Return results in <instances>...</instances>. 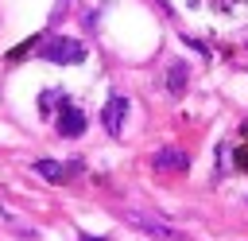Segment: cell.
Wrapping results in <instances>:
<instances>
[{"label": "cell", "instance_id": "cell-4", "mask_svg": "<svg viewBox=\"0 0 248 241\" xmlns=\"http://www.w3.org/2000/svg\"><path fill=\"white\" fill-rule=\"evenodd\" d=\"M58 132H62V136H81V132H85V113L74 109V105H62V113H58Z\"/></svg>", "mask_w": 248, "mask_h": 241}, {"label": "cell", "instance_id": "cell-2", "mask_svg": "<svg viewBox=\"0 0 248 241\" xmlns=\"http://www.w3.org/2000/svg\"><path fill=\"white\" fill-rule=\"evenodd\" d=\"M124 117H128V97L112 93V97H108V105H105V113H101L105 128H108L112 136H120V132H124Z\"/></svg>", "mask_w": 248, "mask_h": 241}, {"label": "cell", "instance_id": "cell-5", "mask_svg": "<svg viewBox=\"0 0 248 241\" xmlns=\"http://www.w3.org/2000/svg\"><path fill=\"white\" fill-rule=\"evenodd\" d=\"M155 167H159V171H186V152L163 148V152H155Z\"/></svg>", "mask_w": 248, "mask_h": 241}, {"label": "cell", "instance_id": "cell-8", "mask_svg": "<svg viewBox=\"0 0 248 241\" xmlns=\"http://www.w3.org/2000/svg\"><path fill=\"white\" fill-rule=\"evenodd\" d=\"M81 241H105V237H81Z\"/></svg>", "mask_w": 248, "mask_h": 241}, {"label": "cell", "instance_id": "cell-3", "mask_svg": "<svg viewBox=\"0 0 248 241\" xmlns=\"http://www.w3.org/2000/svg\"><path fill=\"white\" fill-rule=\"evenodd\" d=\"M136 229H143V233H151V237H159V241H178V233L170 229V225H163V222H155V218H147V214H136V210H128L124 214Z\"/></svg>", "mask_w": 248, "mask_h": 241}, {"label": "cell", "instance_id": "cell-1", "mask_svg": "<svg viewBox=\"0 0 248 241\" xmlns=\"http://www.w3.org/2000/svg\"><path fill=\"white\" fill-rule=\"evenodd\" d=\"M39 54H43L46 62H58V66H74V62H81V58H85V47H81V39H70V35H54V39H46V43L39 47Z\"/></svg>", "mask_w": 248, "mask_h": 241}, {"label": "cell", "instance_id": "cell-7", "mask_svg": "<svg viewBox=\"0 0 248 241\" xmlns=\"http://www.w3.org/2000/svg\"><path fill=\"white\" fill-rule=\"evenodd\" d=\"M167 89H170V93H182V89H186V66H182V62H170V70H167Z\"/></svg>", "mask_w": 248, "mask_h": 241}, {"label": "cell", "instance_id": "cell-6", "mask_svg": "<svg viewBox=\"0 0 248 241\" xmlns=\"http://www.w3.org/2000/svg\"><path fill=\"white\" fill-rule=\"evenodd\" d=\"M35 171H39L43 179H50V183H62V179L70 175V171H66L62 163H54V159H39V163H35Z\"/></svg>", "mask_w": 248, "mask_h": 241}]
</instances>
